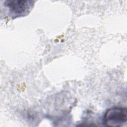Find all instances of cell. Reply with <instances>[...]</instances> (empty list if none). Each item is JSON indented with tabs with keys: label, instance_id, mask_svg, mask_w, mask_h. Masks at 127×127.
I'll return each instance as SVG.
<instances>
[{
	"label": "cell",
	"instance_id": "1",
	"mask_svg": "<svg viewBox=\"0 0 127 127\" xmlns=\"http://www.w3.org/2000/svg\"><path fill=\"white\" fill-rule=\"evenodd\" d=\"M104 122L108 127H122L127 121V110L120 107L108 109L104 115Z\"/></svg>",
	"mask_w": 127,
	"mask_h": 127
},
{
	"label": "cell",
	"instance_id": "2",
	"mask_svg": "<svg viewBox=\"0 0 127 127\" xmlns=\"http://www.w3.org/2000/svg\"><path fill=\"white\" fill-rule=\"evenodd\" d=\"M34 1L27 0H6L4 5L7 7L12 15L19 16L26 14L32 7Z\"/></svg>",
	"mask_w": 127,
	"mask_h": 127
}]
</instances>
